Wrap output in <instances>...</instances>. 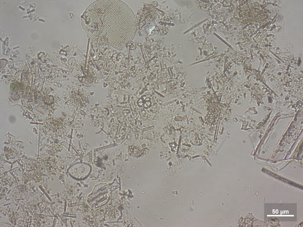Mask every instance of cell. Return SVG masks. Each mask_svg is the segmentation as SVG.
<instances>
[{
    "label": "cell",
    "instance_id": "cell-1",
    "mask_svg": "<svg viewBox=\"0 0 303 227\" xmlns=\"http://www.w3.org/2000/svg\"><path fill=\"white\" fill-rule=\"evenodd\" d=\"M82 24L87 35L97 45L123 49L133 38L136 29L134 14L120 0H99L84 12Z\"/></svg>",
    "mask_w": 303,
    "mask_h": 227
},
{
    "label": "cell",
    "instance_id": "cell-2",
    "mask_svg": "<svg viewBox=\"0 0 303 227\" xmlns=\"http://www.w3.org/2000/svg\"><path fill=\"white\" fill-rule=\"evenodd\" d=\"M91 170V167L88 165L84 163H78L72 166L70 173L73 179L83 180L88 176Z\"/></svg>",
    "mask_w": 303,
    "mask_h": 227
}]
</instances>
